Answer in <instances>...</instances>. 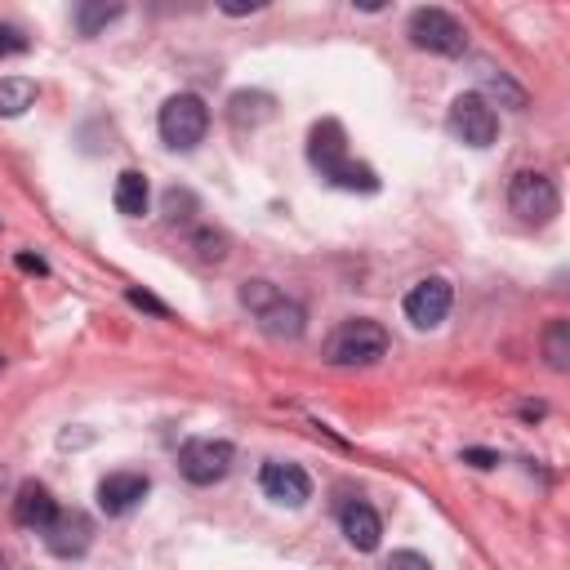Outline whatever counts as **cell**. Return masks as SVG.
Wrapping results in <instances>:
<instances>
[{
  "label": "cell",
  "instance_id": "cell-25",
  "mask_svg": "<svg viewBox=\"0 0 570 570\" xmlns=\"http://www.w3.org/2000/svg\"><path fill=\"white\" fill-rule=\"evenodd\" d=\"M463 463H472V468H494L499 454H494V450H463Z\"/></svg>",
  "mask_w": 570,
  "mask_h": 570
},
{
  "label": "cell",
  "instance_id": "cell-14",
  "mask_svg": "<svg viewBox=\"0 0 570 570\" xmlns=\"http://www.w3.org/2000/svg\"><path fill=\"white\" fill-rule=\"evenodd\" d=\"M303 325H307V312H303L294 298H285V294L258 312V330H263L267 338H276V343L298 338V334H303Z\"/></svg>",
  "mask_w": 570,
  "mask_h": 570
},
{
  "label": "cell",
  "instance_id": "cell-1",
  "mask_svg": "<svg viewBox=\"0 0 570 570\" xmlns=\"http://www.w3.org/2000/svg\"><path fill=\"white\" fill-rule=\"evenodd\" d=\"M307 160L321 169L325 183L343 187V191H379V178L370 165H361L352 151H347V138H343V125L338 120H321L307 138Z\"/></svg>",
  "mask_w": 570,
  "mask_h": 570
},
{
  "label": "cell",
  "instance_id": "cell-6",
  "mask_svg": "<svg viewBox=\"0 0 570 570\" xmlns=\"http://www.w3.org/2000/svg\"><path fill=\"white\" fill-rule=\"evenodd\" d=\"M232 441L223 436H191L183 450H178V472L191 481V485H214L232 472Z\"/></svg>",
  "mask_w": 570,
  "mask_h": 570
},
{
  "label": "cell",
  "instance_id": "cell-10",
  "mask_svg": "<svg viewBox=\"0 0 570 570\" xmlns=\"http://www.w3.org/2000/svg\"><path fill=\"white\" fill-rule=\"evenodd\" d=\"M40 534H45V548H49L53 557L71 561V557H85V552H89V543H94V521H89L85 512L67 508V512H58Z\"/></svg>",
  "mask_w": 570,
  "mask_h": 570
},
{
  "label": "cell",
  "instance_id": "cell-23",
  "mask_svg": "<svg viewBox=\"0 0 570 570\" xmlns=\"http://www.w3.org/2000/svg\"><path fill=\"white\" fill-rule=\"evenodd\" d=\"M22 49H27V36L18 27H0V58H13Z\"/></svg>",
  "mask_w": 570,
  "mask_h": 570
},
{
  "label": "cell",
  "instance_id": "cell-27",
  "mask_svg": "<svg viewBox=\"0 0 570 570\" xmlns=\"http://www.w3.org/2000/svg\"><path fill=\"white\" fill-rule=\"evenodd\" d=\"M0 570H4V557H0Z\"/></svg>",
  "mask_w": 570,
  "mask_h": 570
},
{
  "label": "cell",
  "instance_id": "cell-28",
  "mask_svg": "<svg viewBox=\"0 0 570 570\" xmlns=\"http://www.w3.org/2000/svg\"><path fill=\"white\" fill-rule=\"evenodd\" d=\"M0 370H4V356H0Z\"/></svg>",
  "mask_w": 570,
  "mask_h": 570
},
{
  "label": "cell",
  "instance_id": "cell-9",
  "mask_svg": "<svg viewBox=\"0 0 570 570\" xmlns=\"http://www.w3.org/2000/svg\"><path fill=\"white\" fill-rule=\"evenodd\" d=\"M258 490L281 503V508H303L312 499V476L298 468V463H281V459H267L258 468Z\"/></svg>",
  "mask_w": 570,
  "mask_h": 570
},
{
  "label": "cell",
  "instance_id": "cell-3",
  "mask_svg": "<svg viewBox=\"0 0 570 570\" xmlns=\"http://www.w3.org/2000/svg\"><path fill=\"white\" fill-rule=\"evenodd\" d=\"M156 129H160L165 147L191 151L205 138V129H209V107L196 94H174V98H165V107L156 116Z\"/></svg>",
  "mask_w": 570,
  "mask_h": 570
},
{
  "label": "cell",
  "instance_id": "cell-17",
  "mask_svg": "<svg viewBox=\"0 0 570 570\" xmlns=\"http://www.w3.org/2000/svg\"><path fill=\"white\" fill-rule=\"evenodd\" d=\"M543 356H548V365H552L557 374L570 370V321L557 316V321L543 330Z\"/></svg>",
  "mask_w": 570,
  "mask_h": 570
},
{
  "label": "cell",
  "instance_id": "cell-13",
  "mask_svg": "<svg viewBox=\"0 0 570 570\" xmlns=\"http://www.w3.org/2000/svg\"><path fill=\"white\" fill-rule=\"evenodd\" d=\"M338 525H343V534H347V543H352L356 552H374L379 539H383V521H379V512H374L370 503H361V499L343 503Z\"/></svg>",
  "mask_w": 570,
  "mask_h": 570
},
{
  "label": "cell",
  "instance_id": "cell-16",
  "mask_svg": "<svg viewBox=\"0 0 570 570\" xmlns=\"http://www.w3.org/2000/svg\"><path fill=\"white\" fill-rule=\"evenodd\" d=\"M272 111H276V107H272V94H258V89H240V94H232V102H227V120H232L236 129L263 125Z\"/></svg>",
  "mask_w": 570,
  "mask_h": 570
},
{
  "label": "cell",
  "instance_id": "cell-7",
  "mask_svg": "<svg viewBox=\"0 0 570 570\" xmlns=\"http://www.w3.org/2000/svg\"><path fill=\"white\" fill-rule=\"evenodd\" d=\"M445 125H450V134H454L459 142H468V147H490L494 134H499V116H494V107H490L485 94H459V98L450 102Z\"/></svg>",
  "mask_w": 570,
  "mask_h": 570
},
{
  "label": "cell",
  "instance_id": "cell-22",
  "mask_svg": "<svg viewBox=\"0 0 570 570\" xmlns=\"http://www.w3.org/2000/svg\"><path fill=\"white\" fill-rule=\"evenodd\" d=\"M383 570H432V561L423 557V552H414V548H401V552H392L387 557V566Z\"/></svg>",
  "mask_w": 570,
  "mask_h": 570
},
{
  "label": "cell",
  "instance_id": "cell-4",
  "mask_svg": "<svg viewBox=\"0 0 570 570\" xmlns=\"http://www.w3.org/2000/svg\"><path fill=\"white\" fill-rule=\"evenodd\" d=\"M405 36H410L414 49H428V53H441V58H459L468 49V31L450 9H414Z\"/></svg>",
  "mask_w": 570,
  "mask_h": 570
},
{
  "label": "cell",
  "instance_id": "cell-15",
  "mask_svg": "<svg viewBox=\"0 0 570 570\" xmlns=\"http://www.w3.org/2000/svg\"><path fill=\"white\" fill-rule=\"evenodd\" d=\"M111 200H116V209H120L125 218H142V214H147V205H151L147 178H142L138 169H125V174L116 178V191H111Z\"/></svg>",
  "mask_w": 570,
  "mask_h": 570
},
{
  "label": "cell",
  "instance_id": "cell-2",
  "mask_svg": "<svg viewBox=\"0 0 570 570\" xmlns=\"http://www.w3.org/2000/svg\"><path fill=\"white\" fill-rule=\"evenodd\" d=\"M383 356H387V330L370 316H352L325 338V361L330 365H374Z\"/></svg>",
  "mask_w": 570,
  "mask_h": 570
},
{
  "label": "cell",
  "instance_id": "cell-21",
  "mask_svg": "<svg viewBox=\"0 0 570 570\" xmlns=\"http://www.w3.org/2000/svg\"><path fill=\"white\" fill-rule=\"evenodd\" d=\"M191 249H196L205 263H223V258H227V236L200 227V232H191Z\"/></svg>",
  "mask_w": 570,
  "mask_h": 570
},
{
  "label": "cell",
  "instance_id": "cell-24",
  "mask_svg": "<svg viewBox=\"0 0 570 570\" xmlns=\"http://www.w3.org/2000/svg\"><path fill=\"white\" fill-rule=\"evenodd\" d=\"M129 303L134 307H147V312H156V316H169V307L165 303H156L151 294H142V289H129Z\"/></svg>",
  "mask_w": 570,
  "mask_h": 570
},
{
  "label": "cell",
  "instance_id": "cell-12",
  "mask_svg": "<svg viewBox=\"0 0 570 570\" xmlns=\"http://www.w3.org/2000/svg\"><path fill=\"white\" fill-rule=\"evenodd\" d=\"M53 517H58V503H53L49 485H40V481H22L18 494H13V521H18L22 530H45Z\"/></svg>",
  "mask_w": 570,
  "mask_h": 570
},
{
  "label": "cell",
  "instance_id": "cell-5",
  "mask_svg": "<svg viewBox=\"0 0 570 570\" xmlns=\"http://www.w3.org/2000/svg\"><path fill=\"white\" fill-rule=\"evenodd\" d=\"M508 205L521 223H552L561 209V196L543 169H517L508 183Z\"/></svg>",
  "mask_w": 570,
  "mask_h": 570
},
{
  "label": "cell",
  "instance_id": "cell-19",
  "mask_svg": "<svg viewBox=\"0 0 570 570\" xmlns=\"http://www.w3.org/2000/svg\"><path fill=\"white\" fill-rule=\"evenodd\" d=\"M120 13H125L120 4H94V0H85V4H76V27H80V36H98Z\"/></svg>",
  "mask_w": 570,
  "mask_h": 570
},
{
  "label": "cell",
  "instance_id": "cell-18",
  "mask_svg": "<svg viewBox=\"0 0 570 570\" xmlns=\"http://www.w3.org/2000/svg\"><path fill=\"white\" fill-rule=\"evenodd\" d=\"M36 102V85L27 76H4L0 80V116H22Z\"/></svg>",
  "mask_w": 570,
  "mask_h": 570
},
{
  "label": "cell",
  "instance_id": "cell-26",
  "mask_svg": "<svg viewBox=\"0 0 570 570\" xmlns=\"http://www.w3.org/2000/svg\"><path fill=\"white\" fill-rule=\"evenodd\" d=\"M18 267H27V272H45V263L31 258V254H18Z\"/></svg>",
  "mask_w": 570,
  "mask_h": 570
},
{
  "label": "cell",
  "instance_id": "cell-11",
  "mask_svg": "<svg viewBox=\"0 0 570 570\" xmlns=\"http://www.w3.org/2000/svg\"><path fill=\"white\" fill-rule=\"evenodd\" d=\"M147 490H151L147 472H111L98 481V508L107 517H125L147 499Z\"/></svg>",
  "mask_w": 570,
  "mask_h": 570
},
{
  "label": "cell",
  "instance_id": "cell-8",
  "mask_svg": "<svg viewBox=\"0 0 570 570\" xmlns=\"http://www.w3.org/2000/svg\"><path fill=\"white\" fill-rule=\"evenodd\" d=\"M450 303H454V289H450V281L445 276H423L410 294H405V321L414 325V330H436L445 316H450Z\"/></svg>",
  "mask_w": 570,
  "mask_h": 570
},
{
  "label": "cell",
  "instance_id": "cell-20",
  "mask_svg": "<svg viewBox=\"0 0 570 570\" xmlns=\"http://www.w3.org/2000/svg\"><path fill=\"white\" fill-rule=\"evenodd\" d=\"M276 298H281V289H276L272 281H263V276H254V281H245V285H240V303H245L254 316H258L267 303H276Z\"/></svg>",
  "mask_w": 570,
  "mask_h": 570
}]
</instances>
